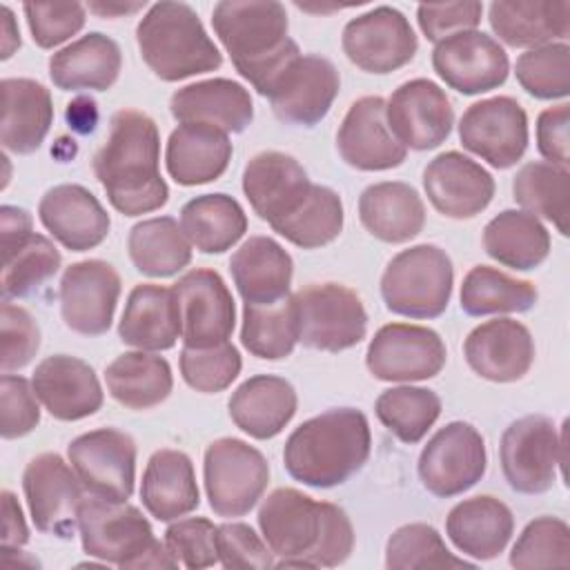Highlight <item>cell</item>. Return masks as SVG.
<instances>
[{"label":"cell","instance_id":"91938a15","mask_svg":"<svg viewBox=\"0 0 570 570\" xmlns=\"http://www.w3.org/2000/svg\"><path fill=\"white\" fill-rule=\"evenodd\" d=\"M481 2H443L419 4L416 20L423 36L432 42H441L461 31H474L481 22Z\"/></svg>","mask_w":570,"mask_h":570},{"label":"cell","instance_id":"f5cc1de1","mask_svg":"<svg viewBox=\"0 0 570 570\" xmlns=\"http://www.w3.org/2000/svg\"><path fill=\"white\" fill-rule=\"evenodd\" d=\"M243 361L238 350L227 341L214 347H185L180 350L183 381L196 392L214 394L232 385L240 374Z\"/></svg>","mask_w":570,"mask_h":570},{"label":"cell","instance_id":"8d00e7d4","mask_svg":"<svg viewBox=\"0 0 570 570\" xmlns=\"http://www.w3.org/2000/svg\"><path fill=\"white\" fill-rule=\"evenodd\" d=\"M120 67L118 42L91 31L49 58V78L62 91H107L118 80Z\"/></svg>","mask_w":570,"mask_h":570},{"label":"cell","instance_id":"ba28073f","mask_svg":"<svg viewBox=\"0 0 570 570\" xmlns=\"http://www.w3.org/2000/svg\"><path fill=\"white\" fill-rule=\"evenodd\" d=\"M499 456L512 490L521 494L548 492L557 481V468H566V430L559 434L543 414L521 416L505 428Z\"/></svg>","mask_w":570,"mask_h":570},{"label":"cell","instance_id":"e575fe53","mask_svg":"<svg viewBox=\"0 0 570 570\" xmlns=\"http://www.w3.org/2000/svg\"><path fill=\"white\" fill-rule=\"evenodd\" d=\"M0 142L11 154H33L53 122V102L45 85L31 78H4Z\"/></svg>","mask_w":570,"mask_h":570},{"label":"cell","instance_id":"9c48e42d","mask_svg":"<svg viewBox=\"0 0 570 570\" xmlns=\"http://www.w3.org/2000/svg\"><path fill=\"white\" fill-rule=\"evenodd\" d=\"M298 341L321 352L358 345L367 332V312L358 294L338 283H312L294 294Z\"/></svg>","mask_w":570,"mask_h":570},{"label":"cell","instance_id":"f907efd6","mask_svg":"<svg viewBox=\"0 0 570 570\" xmlns=\"http://www.w3.org/2000/svg\"><path fill=\"white\" fill-rule=\"evenodd\" d=\"M510 566L519 570L568 568L570 528L563 519L539 517L530 521L510 552Z\"/></svg>","mask_w":570,"mask_h":570},{"label":"cell","instance_id":"44dd1931","mask_svg":"<svg viewBox=\"0 0 570 570\" xmlns=\"http://www.w3.org/2000/svg\"><path fill=\"white\" fill-rule=\"evenodd\" d=\"M432 67L448 87L465 96L497 89L510 71L505 49L492 36L476 29L436 42Z\"/></svg>","mask_w":570,"mask_h":570},{"label":"cell","instance_id":"7bdbcfd3","mask_svg":"<svg viewBox=\"0 0 570 570\" xmlns=\"http://www.w3.org/2000/svg\"><path fill=\"white\" fill-rule=\"evenodd\" d=\"M127 249L134 267L151 278H167L191 263V243L171 216H156L131 227Z\"/></svg>","mask_w":570,"mask_h":570},{"label":"cell","instance_id":"7c38bea8","mask_svg":"<svg viewBox=\"0 0 570 570\" xmlns=\"http://www.w3.org/2000/svg\"><path fill=\"white\" fill-rule=\"evenodd\" d=\"M22 490L33 525L60 539H71L78 530L82 481L60 454L45 452L33 456L22 472Z\"/></svg>","mask_w":570,"mask_h":570},{"label":"cell","instance_id":"e7e4bbea","mask_svg":"<svg viewBox=\"0 0 570 570\" xmlns=\"http://www.w3.org/2000/svg\"><path fill=\"white\" fill-rule=\"evenodd\" d=\"M0 16H2V24H0V31H2V53H0V58L7 60L20 47V31H18L16 18H13V13H11V9L7 4H2Z\"/></svg>","mask_w":570,"mask_h":570},{"label":"cell","instance_id":"8fae6325","mask_svg":"<svg viewBox=\"0 0 570 570\" xmlns=\"http://www.w3.org/2000/svg\"><path fill=\"white\" fill-rule=\"evenodd\" d=\"M488 454L483 436L463 421L443 425L421 450L419 476L428 492L441 499L463 494L485 474Z\"/></svg>","mask_w":570,"mask_h":570},{"label":"cell","instance_id":"f6af8a7d","mask_svg":"<svg viewBox=\"0 0 570 570\" xmlns=\"http://www.w3.org/2000/svg\"><path fill=\"white\" fill-rule=\"evenodd\" d=\"M537 287L488 265H474L461 283V309L470 316L528 312L537 303Z\"/></svg>","mask_w":570,"mask_h":570},{"label":"cell","instance_id":"f546056e","mask_svg":"<svg viewBox=\"0 0 570 570\" xmlns=\"http://www.w3.org/2000/svg\"><path fill=\"white\" fill-rule=\"evenodd\" d=\"M488 20L501 42L514 49H537L566 42L570 33L568 0H499L490 4Z\"/></svg>","mask_w":570,"mask_h":570},{"label":"cell","instance_id":"9a60e30c","mask_svg":"<svg viewBox=\"0 0 570 570\" xmlns=\"http://www.w3.org/2000/svg\"><path fill=\"white\" fill-rule=\"evenodd\" d=\"M341 42L350 62L370 73L396 71L405 67L419 49L410 20L387 4L352 18L343 29Z\"/></svg>","mask_w":570,"mask_h":570},{"label":"cell","instance_id":"5b68a950","mask_svg":"<svg viewBox=\"0 0 570 570\" xmlns=\"http://www.w3.org/2000/svg\"><path fill=\"white\" fill-rule=\"evenodd\" d=\"M145 65L167 82L214 71L223 56L207 36L198 13L185 2L163 0L149 7L136 27Z\"/></svg>","mask_w":570,"mask_h":570},{"label":"cell","instance_id":"1f68e13d","mask_svg":"<svg viewBox=\"0 0 570 570\" xmlns=\"http://www.w3.org/2000/svg\"><path fill=\"white\" fill-rule=\"evenodd\" d=\"M234 285L245 303L267 305L289 294L294 263L269 236H249L229 258Z\"/></svg>","mask_w":570,"mask_h":570},{"label":"cell","instance_id":"7402d4cb","mask_svg":"<svg viewBox=\"0 0 570 570\" xmlns=\"http://www.w3.org/2000/svg\"><path fill=\"white\" fill-rule=\"evenodd\" d=\"M312 187L303 165L283 151H261L243 171V191L272 229L303 207Z\"/></svg>","mask_w":570,"mask_h":570},{"label":"cell","instance_id":"b9f144b4","mask_svg":"<svg viewBox=\"0 0 570 570\" xmlns=\"http://www.w3.org/2000/svg\"><path fill=\"white\" fill-rule=\"evenodd\" d=\"M109 394L129 410H149L163 403L174 387L171 367L149 352H125L105 367Z\"/></svg>","mask_w":570,"mask_h":570},{"label":"cell","instance_id":"484cf974","mask_svg":"<svg viewBox=\"0 0 570 570\" xmlns=\"http://www.w3.org/2000/svg\"><path fill=\"white\" fill-rule=\"evenodd\" d=\"M31 385L45 410L60 421H80L102 405V387L94 367L69 354L42 358L33 370Z\"/></svg>","mask_w":570,"mask_h":570},{"label":"cell","instance_id":"60d3db41","mask_svg":"<svg viewBox=\"0 0 570 570\" xmlns=\"http://www.w3.org/2000/svg\"><path fill=\"white\" fill-rule=\"evenodd\" d=\"M180 227L191 247L203 254H220L243 238L247 216L236 198L227 194H203L183 205Z\"/></svg>","mask_w":570,"mask_h":570},{"label":"cell","instance_id":"03108f58","mask_svg":"<svg viewBox=\"0 0 570 570\" xmlns=\"http://www.w3.org/2000/svg\"><path fill=\"white\" fill-rule=\"evenodd\" d=\"M145 2H134V4H116V2H89V11L102 16V18H111V16H122V13H134L138 9H142Z\"/></svg>","mask_w":570,"mask_h":570},{"label":"cell","instance_id":"be15d7a7","mask_svg":"<svg viewBox=\"0 0 570 570\" xmlns=\"http://www.w3.org/2000/svg\"><path fill=\"white\" fill-rule=\"evenodd\" d=\"M96 118V102L89 98H78L67 105V122L78 131H94Z\"/></svg>","mask_w":570,"mask_h":570},{"label":"cell","instance_id":"4fadbf2b","mask_svg":"<svg viewBox=\"0 0 570 570\" xmlns=\"http://www.w3.org/2000/svg\"><path fill=\"white\" fill-rule=\"evenodd\" d=\"M2 243V301L24 298L49 281L62 263L56 245L36 234L27 209L2 205L0 209Z\"/></svg>","mask_w":570,"mask_h":570},{"label":"cell","instance_id":"74e56055","mask_svg":"<svg viewBox=\"0 0 570 570\" xmlns=\"http://www.w3.org/2000/svg\"><path fill=\"white\" fill-rule=\"evenodd\" d=\"M140 499L145 510L158 521H174L196 510L200 494L191 459L169 448L154 452L142 472Z\"/></svg>","mask_w":570,"mask_h":570},{"label":"cell","instance_id":"30bf717a","mask_svg":"<svg viewBox=\"0 0 570 570\" xmlns=\"http://www.w3.org/2000/svg\"><path fill=\"white\" fill-rule=\"evenodd\" d=\"M203 476L209 508L234 519L258 503L269 483V465L254 445L225 436L207 445Z\"/></svg>","mask_w":570,"mask_h":570},{"label":"cell","instance_id":"e0dca14e","mask_svg":"<svg viewBox=\"0 0 570 570\" xmlns=\"http://www.w3.org/2000/svg\"><path fill=\"white\" fill-rule=\"evenodd\" d=\"M461 145L497 169L521 160L528 147V116L510 96H494L470 105L459 120Z\"/></svg>","mask_w":570,"mask_h":570},{"label":"cell","instance_id":"277c9868","mask_svg":"<svg viewBox=\"0 0 570 570\" xmlns=\"http://www.w3.org/2000/svg\"><path fill=\"white\" fill-rule=\"evenodd\" d=\"M370 445L367 416L356 407H332L287 436L283 463L292 479L309 488H334L365 465Z\"/></svg>","mask_w":570,"mask_h":570},{"label":"cell","instance_id":"ac0fdd59","mask_svg":"<svg viewBox=\"0 0 570 570\" xmlns=\"http://www.w3.org/2000/svg\"><path fill=\"white\" fill-rule=\"evenodd\" d=\"M443 338L423 325L390 323L370 341L365 363L379 381H425L445 365Z\"/></svg>","mask_w":570,"mask_h":570},{"label":"cell","instance_id":"83f0119b","mask_svg":"<svg viewBox=\"0 0 570 570\" xmlns=\"http://www.w3.org/2000/svg\"><path fill=\"white\" fill-rule=\"evenodd\" d=\"M45 229L67 249L87 252L98 247L109 234V214L100 200L82 185H56L38 205Z\"/></svg>","mask_w":570,"mask_h":570},{"label":"cell","instance_id":"7a4b0ae2","mask_svg":"<svg viewBox=\"0 0 570 570\" xmlns=\"http://www.w3.org/2000/svg\"><path fill=\"white\" fill-rule=\"evenodd\" d=\"M94 174L120 214L140 216L160 209L169 198V187L160 176L156 122L138 109L116 111L109 136L94 156Z\"/></svg>","mask_w":570,"mask_h":570},{"label":"cell","instance_id":"8992f818","mask_svg":"<svg viewBox=\"0 0 570 570\" xmlns=\"http://www.w3.org/2000/svg\"><path fill=\"white\" fill-rule=\"evenodd\" d=\"M78 532L82 550L118 568H178L165 541L136 505L87 494L80 503Z\"/></svg>","mask_w":570,"mask_h":570},{"label":"cell","instance_id":"6f0895ef","mask_svg":"<svg viewBox=\"0 0 570 570\" xmlns=\"http://www.w3.org/2000/svg\"><path fill=\"white\" fill-rule=\"evenodd\" d=\"M216 543H218V561L227 570L232 568L267 570L276 566L272 548L247 523H240V521L220 523L216 532Z\"/></svg>","mask_w":570,"mask_h":570},{"label":"cell","instance_id":"4dcf8cb0","mask_svg":"<svg viewBox=\"0 0 570 570\" xmlns=\"http://www.w3.org/2000/svg\"><path fill=\"white\" fill-rule=\"evenodd\" d=\"M118 336L125 345L142 352H160L180 338V312L171 287L140 283L136 285L118 323Z\"/></svg>","mask_w":570,"mask_h":570},{"label":"cell","instance_id":"db71d44e","mask_svg":"<svg viewBox=\"0 0 570 570\" xmlns=\"http://www.w3.org/2000/svg\"><path fill=\"white\" fill-rule=\"evenodd\" d=\"M218 525L205 517L178 519L165 530V546L178 566L198 570L218 563Z\"/></svg>","mask_w":570,"mask_h":570},{"label":"cell","instance_id":"d4e9b609","mask_svg":"<svg viewBox=\"0 0 570 570\" xmlns=\"http://www.w3.org/2000/svg\"><path fill=\"white\" fill-rule=\"evenodd\" d=\"M423 189L448 218H472L481 214L494 196V178L476 160L445 151L428 163L423 169Z\"/></svg>","mask_w":570,"mask_h":570},{"label":"cell","instance_id":"c3c4849f","mask_svg":"<svg viewBox=\"0 0 570 570\" xmlns=\"http://www.w3.org/2000/svg\"><path fill=\"white\" fill-rule=\"evenodd\" d=\"M343 229V203L341 196L325 187L314 185L303 207L287 220L274 227L285 240L301 249H316L332 243Z\"/></svg>","mask_w":570,"mask_h":570},{"label":"cell","instance_id":"ab89813d","mask_svg":"<svg viewBox=\"0 0 570 570\" xmlns=\"http://www.w3.org/2000/svg\"><path fill=\"white\" fill-rule=\"evenodd\" d=\"M483 249L512 269H534L550 254V234L543 223L523 209H503L483 229Z\"/></svg>","mask_w":570,"mask_h":570},{"label":"cell","instance_id":"603a6c76","mask_svg":"<svg viewBox=\"0 0 570 570\" xmlns=\"http://www.w3.org/2000/svg\"><path fill=\"white\" fill-rule=\"evenodd\" d=\"M338 89V71L327 58L301 53V58L287 67L267 98L278 120L287 125L314 127L327 116Z\"/></svg>","mask_w":570,"mask_h":570},{"label":"cell","instance_id":"f1b7e54d","mask_svg":"<svg viewBox=\"0 0 570 570\" xmlns=\"http://www.w3.org/2000/svg\"><path fill=\"white\" fill-rule=\"evenodd\" d=\"M169 111L178 122H200L240 134L254 118L249 91L229 78H212L174 91Z\"/></svg>","mask_w":570,"mask_h":570},{"label":"cell","instance_id":"7dc6e473","mask_svg":"<svg viewBox=\"0 0 570 570\" xmlns=\"http://www.w3.org/2000/svg\"><path fill=\"white\" fill-rule=\"evenodd\" d=\"M379 421L403 443H419L441 414V399L428 387H390L374 405Z\"/></svg>","mask_w":570,"mask_h":570},{"label":"cell","instance_id":"bcb514c9","mask_svg":"<svg viewBox=\"0 0 570 570\" xmlns=\"http://www.w3.org/2000/svg\"><path fill=\"white\" fill-rule=\"evenodd\" d=\"M514 200L523 212L550 220L561 236H568L570 174L550 163H528L512 180Z\"/></svg>","mask_w":570,"mask_h":570},{"label":"cell","instance_id":"cb8c5ba5","mask_svg":"<svg viewBox=\"0 0 570 570\" xmlns=\"http://www.w3.org/2000/svg\"><path fill=\"white\" fill-rule=\"evenodd\" d=\"M336 147L341 158L361 171L392 169L407 156V149L387 127L381 96H363L352 102L338 127Z\"/></svg>","mask_w":570,"mask_h":570},{"label":"cell","instance_id":"d590c367","mask_svg":"<svg viewBox=\"0 0 570 570\" xmlns=\"http://www.w3.org/2000/svg\"><path fill=\"white\" fill-rule=\"evenodd\" d=\"M229 416L252 439H272L285 430L296 414V392L289 381L256 374L240 383L229 399Z\"/></svg>","mask_w":570,"mask_h":570},{"label":"cell","instance_id":"11a10c76","mask_svg":"<svg viewBox=\"0 0 570 570\" xmlns=\"http://www.w3.org/2000/svg\"><path fill=\"white\" fill-rule=\"evenodd\" d=\"M22 11L33 42L53 49L85 27V4L80 2H24Z\"/></svg>","mask_w":570,"mask_h":570},{"label":"cell","instance_id":"816d5d0a","mask_svg":"<svg viewBox=\"0 0 570 570\" xmlns=\"http://www.w3.org/2000/svg\"><path fill=\"white\" fill-rule=\"evenodd\" d=\"M519 85L539 100H557L570 94V47L552 42L528 49L514 62Z\"/></svg>","mask_w":570,"mask_h":570},{"label":"cell","instance_id":"ffe728a7","mask_svg":"<svg viewBox=\"0 0 570 570\" xmlns=\"http://www.w3.org/2000/svg\"><path fill=\"white\" fill-rule=\"evenodd\" d=\"M385 120L405 149L425 151L448 140L454 125V109L436 82L414 78L394 89L385 102Z\"/></svg>","mask_w":570,"mask_h":570},{"label":"cell","instance_id":"9f6ffc18","mask_svg":"<svg viewBox=\"0 0 570 570\" xmlns=\"http://www.w3.org/2000/svg\"><path fill=\"white\" fill-rule=\"evenodd\" d=\"M40 423V407L33 385L24 376L2 374L0 379V434L18 439Z\"/></svg>","mask_w":570,"mask_h":570},{"label":"cell","instance_id":"4316f807","mask_svg":"<svg viewBox=\"0 0 570 570\" xmlns=\"http://www.w3.org/2000/svg\"><path fill=\"white\" fill-rule=\"evenodd\" d=\"M463 354L472 372L494 383H512L528 374L534 361V341L530 330L512 318H494L476 325Z\"/></svg>","mask_w":570,"mask_h":570},{"label":"cell","instance_id":"d6986e66","mask_svg":"<svg viewBox=\"0 0 570 570\" xmlns=\"http://www.w3.org/2000/svg\"><path fill=\"white\" fill-rule=\"evenodd\" d=\"M58 296L62 321L69 330L82 336H100L111 327L120 276L107 261H78L65 269Z\"/></svg>","mask_w":570,"mask_h":570},{"label":"cell","instance_id":"2e32d148","mask_svg":"<svg viewBox=\"0 0 570 570\" xmlns=\"http://www.w3.org/2000/svg\"><path fill=\"white\" fill-rule=\"evenodd\" d=\"M171 289L180 312V338L185 347H214L229 341L236 307L218 272L196 267L178 278Z\"/></svg>","mask_w":570,"mask_h":570},{"label":"cell","instance_id":"6125c7cd","mask_svg":"<svg viewBox=\"0 0 570 570\" xmlns=\"http://www.w3.org/2000/svg\"><path fill=\"white\" fill-rule=\"evenodd\" d=\"M2 550H18L29 541V528L13 492L2 490Z\"/></svg>","mask_w":570,"mask_h":570},{"label":"cell","instance_id":"d6a6232c","mask_svg":"<svg viewBox=\"0 0 570 570\" xmlns=\"http://www.w3.org/2000/svg\"><path fill=\"white\" fill-rule=\"evenodd\" d=\"M445 532L459 552L476 561H488L505 550L514 532V517L503 501L479 494L450 510Z\"/></svg>","mask_w":570,"mask_h":570},{"label":"cell","instance_id":"836d02e7","mask_svg":"<svg viewBox=\"0 0 570 570\" xmlns=\"http://www.w3.org/2000/svg\"><path fill=\"white\" fill-rule=\"evenodd\" d=\"M232 151L234 147L223 129L183 122L169 134L165 165L178 185L194 187L220 178L232 160Z\"/></svg>","mask_w":570,"mask_h":570},{"label":"cell","instance_id":"6da1fadb","mask_svg":"<svg viewBox=\"0 0 570 570\" xmlns=\"http://www.w3.org/2000/svg\"><path fill=\"white\" fill-rule=\"evenodd\" d=\"M258 528L281 557L278 568H334L354 548V528L345 510L294 488H278L261 503Z\"/></svg>","mask_w":570,"mask_h":570},{"label":"cell","instance_id":"52a82bcc","mask_svg":"<svg viewBox=\"0 0 570 570\" xmlns=\"http://www.w3.org/2000/svg\"><path fill=\"white\" fill-rule=\"evenodd\" d=\"M454 267L445 249L414 245L399 252L381 276V296L390 312L407 318H436L445 312Z\"/></svg>","mask_w":570,"mask_h":570},{"label":"cell","instance_id":"ee69618b","mask_svg":"<svg viewBox=\"0 0 570 570\" xmlns=\"http://www.w3.org/2000/svg\"><path fill=\"white\" fill-rule=\"evenodd\" d=\"M243 347L265 361L287 358L298 343V318L294 294L267 305H243Z\"/></svg>","mask_w":570,"mask_h":570},{"label":"cell","instance_id":"f35d334b","mask_svg":"<svg viewBox=\"0 0 570 570\" xmlns=\"http://www.w3.org/2000/svg\"><path fill=\"white\" fill-rule=\"evenodd\" d=\"M363 227L383 243H405L421 234L425 207L419 191L399 180L374 183L358 198Z\"/></svg>","mask_w":570,"mask_h":570},{"label":"cell","instance_id":"3957f363","mask_svg":"<svg viewBox=\"0 0 570 570\" xmlns=\"http://www.w3.org/2000/svg\"><path fill=\"white\" fill-rule=\"evenodd\" d=\"M212 27L236 71L261 94L269 96L287 67L301 58L287 36V13L274 0H223L212 11Z\"/></svg>","mask_w":570,"mask_h":570},{"label":"cell","instance_id":"94428289","mask_svg":"<svg viewBox=\"0 0 570 570\" xmlns=\"http://www.w3.org/2000/svg\"><path fill=\"white\" fill-rule=\"evenodd\" d=\"M568 127H570V105L561 102L548 107L537 118V149L539 154L557 167H566L570 163V142H568Z\"/></svg>","mask_w":570,"mask_h":570},{"label":"cell","instance_id":"681fc988","mask_svg":"<svg viewBox=\"0 0 570 570\" xmlns=\"http://www.w3.org/2000/svg\"><path fill=\"white\" fill-rule=\"evenodd\" d=\"M387 570H441L474 568V563L448 550L441 534L428 523H407L392 532L385 548Z\"/></svg>","mask_w":570,"mask_h":570},{"label":"cell","instance_id":"5bb4252c","mask_svg":"<svg viewBox=\"0 0 570 570\" xmlns=\"http://www.w3.org/2000/svg\"><path fill=\"white\" fill-rule=\"evenodd\" d=\"M69 463L87 494L127 501L136 481V443L127 432L100 428L76 436L69 448Z\"/></svg>","mask_w":570,"mask_h":570},{"label":"cell","instance_id":"680465c9","mask_svg":"<svg viewBox=\"0 0 570 570\" xmlns=\"http://www.w3.org/2000/svg\"><path fill=\"white\" fill-rule=\"evenodd\" d=\"M2 325V372L9 374L11 370L24 367L40 347V327L33 316L11 301H2L0 312Z\"/></svg>","mask_w":570,"mask_h":570}]
</instances>
